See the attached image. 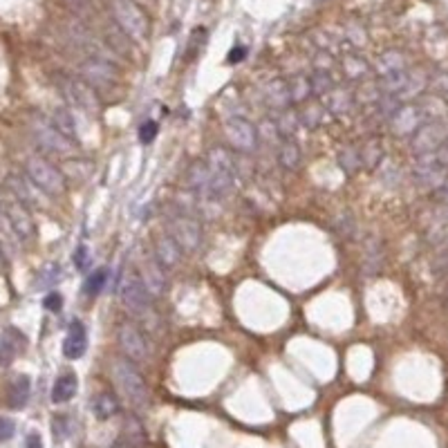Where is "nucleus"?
Instances as JSON below:
<instances>
[{
    "mask_svg": "<svg viewBox=\"0 0 448 448\" xmlns=\"http://www.w3.org/2000/svg\"><path fill=\"white\" fill-rule=\"evenodd\" d=\"M184 254H186V251L177 245V240L170 233L157 236V240H155V258L166 271L177 269L182 265V260H184Z\"/></svg>",
    "mask_w": 448,
    "mask_h": 448,
    "instance_id": "4468645a",
    "label": "nucleus"
},
{
    "mask_svg": "<svg viewBox=\"0 0 448 448\" xmlns=\"http://www.w3.org/2000/svg\"><path fill=\"white\" fill-rule=\"evenodd\" d=\"M14 433H16V423L9 417H0V442L11 440L14 437Z\"/></svg>",
    "mask_w": 448,
    "mask_h": 448,
    "instance_id": "79ce46f5",
    "label": "nucleus"
},
{
    "mask_svg": "<svg viewBox=\"0 0 448 448\" xmlns=\"http://www.w3.org/2000/svg\"><path fill=\"white\" fill-rule=\"evenodd\" d=\"M43 305L48 307V309H52V312H59L61 305H63V298H61V294H50V296L43 301Z\"/></svg>",
    "mask_w": 448,
    "mask_h": 448,
    "instance_id": "a18cd8bd",
    "label": "nucleus"
},
{
    "mask_svg": "<svg viewBox=\"0 0 448 448\" xmlns=\"http://www.w3.org/2000/svg\"><path fill=\"white\" fill-rule=\"evenodd\" d=\"M65 5L70 7L79 18H88L90 16V3H88V0H65Z\"/></svg>",
    "mask_w": 448,
    "mask_h": 448,
    "instance_id": "a19ab883",
    "label": "nucleus"
},
{
    "mask_svg": "<svg viewBox=\"0 0 448 448\" xmlns=\"http://www.w3.org/2000/svg\"><path fill=\"white\" fill-rule=\"evenodd\" d=\"M144 446H146V433H144L142 421L137 417H128L121 437L114 444V448H144Z\"/></svg>",
    "mask_w": 448,
    "mask_h": 448,
    "instance_id": "6ab92c4d",
    "label": "nucleus"
},
{
    "mask_svg": "<svg viewBox=\"0 0 448 448\" xmlns=\"http://www.w3.org/2000/svg\"><path fill=\"white\" fill-rule=\"evenodd\" d=\"M59 278H61V267L56 265V262H48V265L39 271L34 287H36V290H48V287H52Z\"/></svg>",
    "mask_w": 448,
    "mask_h": 448,
    "instance_id": "c9c22d12",
    "label": "nucleus"
},
{
    "mask_svg": "<svg viewBox=\"0 0 448 448\" xmlns=\"http://www.w3.org/2000/svg\"><path fill=\"white\" fill-rule=\"evenodd\" d=\"M25 173H27V179L34 184V186H39V191L45 193V195H63L65 189H67L65 175L52 162H48V159L41 157V155H32L27 159Z\"/></svg>",
    "mask_w": 448,
    "mask_h": 448,
    "instance_id": "f03ea898",
    "label": "nucleus"
},
{
    "mask_svg": "<svg viewBox=\"0 0 448 448\" xmlns=\"http://www.w3.org/2000/svg\"><path fill=\"white\" fill-rule=\"evenodd\" d=\"M81 76L92 88H106L119 81V72L106 56H88L81 63Z\"/></svg>",
    "mask_w": 448,
    "mask_h": 448,
    "instance_id": "9b49d317",
    "label": "nucleus"
},
{
    "mask_svg": "<svg viewBox=\"0 0 448 448\" xmlns=\"http://www.w3.org/2000/svg\"><path fill=\"white\" fill-rule=\"evenodd\" d=\"M339 166L346 170L348 175H354V173H359V168L363 166V159H361V151L357 146H343L341 151H339Z\"/></svg>",
    "mask_w": 448,
    "mask_h": 448,
    "instance_id": "2f4dec72",
    "label": "nucleus"
},
{
    "mask_svg": "<svg viewBox=\"0 0 448 448\" xmlns=\"http://www.w3.org/2000/svg\"><path fill=\"white\" fill-rule=\"evenodd\" d=\"M265 97H267V101H269V106H273L276 110H285V108L292 106L290 88H287V81H280V79H276V81H269V83H267Z\"/></svg>",
    "mask_w": 448,
    "mask_h": 448,
    "instance_id": "a878e982",
    "label": "nucleus"
},
{
    "mask_svg": "<svg viewBox=\"0 0 448 448\" xmlns=\"http://www.w3.org/2000/svg\"><path fill=\"white\" fill-rule=\"evenodd\" d=\"M381 97H383V92L376 83H363L357 95H354V101L363 103V106H370V103H376Z\"/></svg>",
    "mask_w": 448,
    "mask_h": 448,
    "instance_id": "e433bc0d",
    "label": "nucleus"
},
{
    "mask_svg": "<svg viewBox=\"0 0 448 448\" xmlns=\"http://www.w3.org/2000/svg\"><path fill=\"white\" fill-rule=\"evenodd\" d=\"M137 276L144 283L146 292L151 294L153 298H162L166 294V269L159 265L157 258H144L140 269H137Z\"/></svg>",
    "mask_w": 448,
    "mask_h": 448,
    "instance_id": "ddd939ff",
    "label": "nucleus"
},
{
    "mask_svg": "<svg viewBox=\"0 0 448 448\" xmlns=\"http://www.w3.org/2000/svg\"><path fill=\"white\" fill-rule=\"evenodd\" d=\"M112 16L117 20L123 34H128L133 41H144L148 34V18L144 9L135 0H110Z\"/></svg>",
    "mask_w": 448,
    "mask_h": 448,
    "instance_id": "7ed1b4c3",
    "label": "nucleus"
},
{
    "mask_svg": "<svg viewBox=\"0 0 448 448\" xmlns=\"http://www.w3.org/2000/svg\"><path fill=\"white\" fill-rule=\"evenodd\" d=\"M312 79V92H314V97H320L323 99L327 92L334 88V76L330 74V70H314V74L309 76Z\"/></svg>",
    "mask_w": 448,
    "mask_h": 448,
    "instance_id": "f704fd0d",
    "label": "nucleus"
},
{
    "mask_svg": "<svg viewBox=\"0 0 448 448\" xmlns=\"http://www.w3.org/2000/svg\"><path fill=\"white\" fill-rule=\"evenodd\" d=\"M155 135H157V123H155V121H144L142 128H140L142 142H144V144H151V142L155 140Z\"/></svg>",
    "mask_w": 448,
    "mask_h": 448,
    "instance_id": "37998d69",
    "label": "nucleus"
},
{
    "mask_svg": "<svg viewBox=\"0 0 448 448\" xmlns=\"http://www.w3.org/2000/svg\"><path fill=\"white\" fill-rule=\"evenodd\" d=\"M18 240V236L14 233V229L9 224V217L5 213V209H0V249L3 247H11Z\"/></svg>",
    "mask_w": 448,
    "mask_h": 448,
    "instance_id": "4c0bfd02",
    "label": "nucleus"
},
{
    "mask_svg": "<svg viewBox=\"0 0 448 448\" xmlns=\"http://www.w3.org/2000/svg\"><path fill=\"white\" fill-rule=\"evenodd\" d=\"M209 182H211V170H209V164L206 162H195L189 173H186V186L198 193V195H209Z\"/></svg>",
    "mask_w": 448,
    "mask_h": 448,
    "instance_id": "412c9836",
    "label": "nucleus"
},
{
    "mask_svg": "<svg viewBox=\"0 0 448 448\" xmlns=\"http://www.w3.org/2000/svg\"><path fill=\"white\" fill-rule=\"evenodd\" d=\"M117 343L125 359L133 363H146L151 359V343L146 339V332L133 323V320H123L117 327Z\"/></svg>",
    "mask_w": 448,
    "mask_h": 448,
    "instance_id": "39448f33",
    "label": "nucleus"
},
{
    "mask_svg": "<svg viewBox=\"0 0 448 448\" xmlns=\"http://www.w3.org/2000/svg\"><path fill=\"white\" fill-rule=\"evenodd\" d=\"M224 137L226 142L231 144L236 153L249 155L256 151L258 146V128L245 117H231L224 123Z\"/></svg>",
    "mask_w": 448,
    "mask_h": 448,
    "instance_id": "423d86ee",
    "label": "nucleus"
},
{
    "mask_svg": "<svg viewBox=\"0 0 448 448\" xmlns=\"http://www.w3.org/2000/svg\"><path fill=\"white\" fill-rule=\"evenodd\" d=\"M354 95L350 90L341 88V86H334L327 95L323 97V106L327 108V112L332 114V117H346V114L352 112L354 108Z\"/></svg>",
    "mask_w": 448,
    "mask_h": 448,
    "instance_id": "f3484780",
    "label": "nucleus"
},
{
    "mask_svg": "<svg viewBox=\"0 0 448 448\" xmlns=\"http://www.w3.org/2000/svg\"><path fill=\"white\" fill-rule=\"evenodd\" d=\"M247 54V50L243 48V45H236V50L229 54V61L231 63H236V61H243V56Z\"/></svg>",
    "mask_w": 448,
    "mask_h": 448,
    "instance_id": "09e8293b",
    "label": "nucleus"
},
{
    "mask_svg": "<svg viewBox=\"0 0 448 448\" xmlns=\"http://www.w3.org/2000/svg\"><path fill=\"white\" fill-rule=\"evenodd\" d=\"M376 70H379V74H381V76L399 72V70H406V56L401 52H397V50L383 52L381 56H379V61H376Z\"/></svg>",
    "mask_w": 448,
    "mask_h": 448,
    "instance_id": "7c9ffc66",
    "label": "nucleus"
},
{
    "mask_svg": "<svg viewBox=\"0 0 448 448\" xmlns=\"http://www.w3.org/2000/svg\"><path fill=\"white\" fill-rule=\"evenodd\" d=\"M119 301L133 314H142L144 309L151 307L153 296L146 292V287L140 280L137 271H130V273L121 276V280H119Z\"/></svg>",
    "mask_w": 448,
    "mask_h": 448,
    "instance_id": "0eeeda50",
    "label": "nucleus"
},
{
    "mask_svg": "<svg viewBox=\"0 0 448 448\" xmlns=\"http://www.w3.org/2000/svg\"><path fill=\"white\" fill-rule=\"evenodd\" d=\"M287 88H290V99L292 103H298V106H303L305 101H309L314 97L312 92V79L307 74H296L292 76L290 81H287Z\"/></svg>",
    "mask_w": 448,
    "mask_h": 448,
    "instance_id": "393cba45",
    "label": "nucleus"
},
{
    "mask_svg": "<svg viewBox=\"0 0 448 448\" xmlns=\"http://www.w3.org/2000/svg\"><path fill=\"white\" fill-rule=\"evenodd\" d=\"M359 151H361L363 166L370 168V170L376 168V164L383 159V144L379 142V140H374V137H372V140H367V142L359 148Z\"/></svg>",
    "mask_w": 448,
    "mask_h": 448,
    "instance_id": "72a5a7b5",
    "label": "nucleus"
},
{
    "mask_svg": "<svg viewBox=\"0 0 448 448\" xmlns=\"http://www.w3.org/2000/svg\"><path fill=\"white\" fill-rule=\"evenodd\" d=\"M88 350V332L81 320H72L63 341V354L67 359H81Z\"/></svg>",
    "mask_w": 448,
    "mask_h": 448,
    "instance_id": "dca6fc26",
    "label": "nucleus"
},
{
    "mask_svg": "<svg viewBox=\"0 0 448 448\" xmlns=\"http://www.w3.org/2000/svg\"><path fill=\"white\" fill-rule=\"evenodd\" d=\"M88 262H90L88 247L86 245H79V249L74 251V265H76V269H86Z\"/></svg>",
    "mask_w": 448,
    "mask_h": 448,
    "instance_id": "c03bdc74",
    "label": "nucleus"
},
{
    "mask_svg": "<svg viewBox=\"0 0 448 448\" xmlns=\"http://www.w3.org/2000/svg\"><path fill=\"white\" fill-rule=\"evenodd\" d=\"M446 140H448V137H446V128H444L442 123L426 121L415 135H412L410 148H412V153H415V155L428 157V155H435V151H437V148Z\"/></svg>",
    "mask_w": 448,
    "mask_h": 448,
    "instance_id": "f8f14e48",
    "label": "nucleus"
},
{
    "mask_svg": "<svg viewBox=\"0 0 448 448\" xmlns=\"http://www.w3.org/2000/svg\"><path fill=\"white\" fill-rule=\"evenodd\" d=\"M428 121V110L421 103H406L399 106L390 117V130L397 137H412Z\"/></svg>",
    "mask_w": 448,
    "mask_h": 448,
    "instance_id": "6e6552de",
    "label": "nucleus"
},
{
    "mask_svg": "<svg viewBox=\"0 0 448 448\" xmlns=\"http://www.w3.org/2000/svg\"><path fill=\"white\" fill-rule=\"evenodd\" d=\"M29 125H32V135H34V140H36L45 151H50L54 155H61V157H70L74 155L76 151V144L70 142L67 137L56 128V125L50 121V119H45V117H32L29 119Z\"/></svg>",
    "mask_w": 448,
    "mask_h": 448,
    "instance_id": "20e7f679",
    "label": "nucleus"
},
{
    "mask_svg": "<svg viewBox=\"0 0 448 448\" xmlns=\"http://www.w3.org/2000/svg\"><path fill=\"white\" fill-rule=\"evenodd\" d=\"M278 164L285 170H298L303 164V153H301V146H298L294 140H283L280 148H278Z\"/></svg>",
    "mask_w": 448,
    "mask_h": 448,
    "instance_id": "b1692460",
    "label": "nucleus"
},
{
    "mask_svg": "<svg viewBox=\"0 0 448 448\" xmlns=\"http://www.w3.org/2000/svg\"><path fill=\"white\" fill-rule=\"evenodd\" d=\"M59 88L63 92V97L70 101L72 106L81 108L86 112L99 110V97L90 83L79 81V79H72V76H59Z\"/></svg>",
    "mask_w": 448,
    "mask_h": 448,
    "instance_id": "1a4fd4ad",
    "label": "nucleus"
},
{
    "mask_svg": "<svg viewBox=\"0 0 448 448\" xmlns=\"http://www.w3.org/2000/svg\"><path fill=\"white\" fill-rule=\"evenodd\" d=\"M7 186H9V191L16 195V200L18 202H22V204H41V200H39V195L36 193H32L29 191V184L22 179L20 175H9L7 177Z\"/></svg>",
    "mask_w": 448,
    "mask_h": 448,
    "instance_id": "473e14b6",
    "label": "nucleus"
},
{
    "mask_svg": "<svg viewBox=\"0 0 448 448\" xmlns=\"http://www.w3.org/2000/svg\"><path fill=\"white\" fill-rule=\"evenodd\" d=\"M298 117H301V123L307 125L309 130H314L318 128V125H323L330 117V112L327 108L323 106V101H305L301 110H298Z\"/></svg>",
    "mask_w": 448,
    "mask_h": 448,
    "instance_id": "aec40b11",
    "label": "nucleus"
},
{
    "mask_svg": "<svg viewBox=\"0 0 448 448\" xmlns=\"http://www.w3.org/2000/svg\"><path fill=\"white\" fill-rule=\"evenodd\" d=\"M170 229V236L177 240V245L186 251V254H193V251H198L202 245V226L200 222L195 220L191 215H175L170 217L168 222Z\"/></svg>",
    "mask_w": 448,
    "mask_h": 448,
    "instance_id": "9d476101",
    "label": "nucleus"
},
{
    "mask_svg": "<svg viewBox=\"0 0 448 448\" xmlns=\"http://www.w3.org/2000/svg\"><path fill=\"white\" fill-rule=\"evenodd\" d=\"M204 39H206V29H204V27H198V29H195V32L191 34V41H189V48H191L189 59H193L195 52H200V48L204 45Z\"/></svg>",
    "mask_w": 448,
    "mask_h": 448,
    "instance_id": "ea45409f",
    "label": "nucleus"
},
{
    "mask_svg": "<svg viewBox=\"0 0 448 448\" xmlns=\"http://www.w3.org/2000/svg\"><path fill=\"white\" fill-rule=\"evenodd\" d=\"M29 393H32V383H29V376L20 374L16 376L14 381L9 383V390H7V404L9 408H25L27 399H29Z\"/></svg>",
    "mask_w": 448,
    "mask_h": 448,
    "instance_id": "4be33fe9",
    "label": "nucleus"
},
{
    "mask_svg": "<svg viewBox=\"0 0 448 448\" xmlns=\"http://www.w3.org/2000/svg\"><path fill=\"white\" fill-rule=\"evenodd\" d=\"M5 213L9 217V224L14 229V233L18 238H32L34 236V220L27 211V206L14 200V202H7L5 204Z\"/></svg>",
    "mask_w": 448,
    "mask_h": 448,
    "instance_id": "2eb2a0df",
    "label": "nucleus"
},
{
    "mask_svg": "<svg viewBox=\"0 0 448 448\" xmlns=\"http://www.w3.org/2000/svg\"><path fill=\"white\" fill-rule=\"evenodd\" d=\"M110 374L114 386L119 388L123 399L128 401L133 408H146L148 406V383L144 374L137 370V365L130 359H112Z\"/></svg>",
    "mask_w": 448,
    "mask_h": 448,
    "instance_id": "f257e3e1",
    "label": "nucleus"
},
{
    "mask_svg": "<svg viewBox=\"0 0 448 448\" xmlns=\"http://www.w3.org/2000/svg\"><path fill=\"white\" fill-rule=\"evenodd\" d=\"M56 128H59L67 140L70 142H79V130H76V121L72 117V112L70 110H65V108H56L54 114H52V119H50Z\"/></svg>",
    "mask_w": 448,
    "mask_h": 448,
    "instance_id": "c756f323",
    "label": "nucleus"
},
{
    "mask_svg": "<svg viewBox=\"0 0 448 448\" xmlns=\"http://www.w3.org/2000/svg\"><path fill=\"white\" fill-rule=\"evenodd\" d=\"M273 123H276V128H278V135L285 137V140H290L298 125H301V117H298V110H294L290 106L285 110H278V114L273 117Z\"/></svg>",
    "mask_w": 448,
    "mask_h": 448,
    "instance_id": "cd10ccee",
    "label": "nucleus"
},
{
    "mask_svg": "<svg viewBox=\"0 0 448 448\" xmlns=\"http://www.w3.org/2000/svg\"><path fill=\"white\" fill-rule=\"evenodd\" d=\"M106 283H108V269L101 267V269H97V271L88 278V283H86V294L97 296V294L103 290V287H106Z\"/></svg>",
    "mask_w": 448,
    "mask_h": 448,
    "instance_id": "58836bf2",
    "label": "nucleus"
},
{
    "mask_svg": "<svg viewBox=\"0 0 448 448\" xmlns=\"http://www.w3.org/2000/svg\"><path fill=\"white\" fill-rule=\"evenodd\" d=\"M76 388H79V379L74 372H65L54 381L52 388V401L54 404H65V401H70L76 395Z\"/></svg>",
    "mask_w": 448,
    "mask_h": 448,
    "instance_id": "5701e85b",
    "label": "nucleus"
},
{
    "mask_svg": "<svg viewBox=\"0 0 448 448\" xmlns=\"http://www.w3.org/2000/svg\"><path fill=\"white\" fill-rule=\"evenodd\" d=\"M25 448H43V440H41V435H36V433L27 435V440H25Z\"/></svg>",
    "mask_w": 448,
    "mask_h": 448,
    "instance_id": "de8ad7c7",
    "label": "nucleus"
},
{
    "mask_svg": "<svg viewBox=\"0 0 448 448\" xmlns=\"http://www.w3.org/2000/svg\"><path fill=\"white\" fill-rule=\"evenodd\" d=\"M343 74H346L348 81H363V79L370 76V65L359 54H348L343 59Z\"/></svg>",
    "mask_w": 448,
    "mask_h": 448,
    "instance_id": "bb28decb",
    "label": "nucleus"
},
{
    "mask_svg": "<svg viewBox=\"0 0 448 448\" xmlns=\"http://www.w3.org/2000/svg\"><path fill=\"white\" fill-rule=\"evenodd\" d=\"M22 348H25V337H22L18 330L7 327L3 332V337H0V365L11 363V359H14Z\"/></svg>",
    "mask_w": 448,
    "mask_h": 448,
    "instance_id": "a211bd4d",
    "label": "nucleus"
},
{
    "mask_svg": "<svg viewBox=\"0 0 448 448\" xmlns=\"http://www.w3.org/2000/svg\"><path fill=\"white\" fill-rule=\"evenodd\" d=\"M435 162H437V164H442V166H446L448 168V140L437 148V151H435Z\"/></svg>",
    "mask_w": 448,
    "mask_h": 448,
    "instance_id": "49530a36",
    "label": "nucleus"
},
{
    "mask_svg": "<svg viewBox=\"0 0 448 448\" xmlns=\"http://www.w3.org/2000/svg\"><path fill=\"white\" fill-rule=\"evenodd\" d=\"M92 412L99 419H110L112 415L119 412V401L112 393H99L95 399H92Z\"/></svg>",
    "mask_w": 448,
    "mask_h": 448,
    "instance_id": "c85d7f7f",
    "label": "nucleus"
}]
</instances>
